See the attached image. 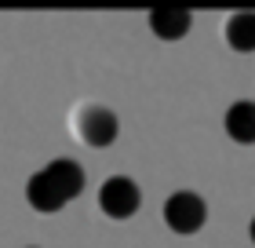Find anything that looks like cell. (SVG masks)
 <instances>
[{"label":"cell","mask_w":255,"mask_h":248,"mask_svg":"<svg viewBox=\"0 0 255 248\" xmlns=\"http://www.w3.org/2000/svg\"><path fill=\"white\" fill-rule=\"evenodd\" d=\"M84 168H80L77 161L69 157H55L48 161L40 172L29 175L26 183V201L33 212H40V216H55V212H62L73 197L84 194Z\"/></svg>","instance_id":"obj_1"},{"label":"cell","mask_w":255,"mask_h":248,"mask_svg":"<svg viewBox=\"0 0 255 248\" xmlns=\"http://www.w3.org/2000/svg\"><path fill=\"white\" fill-rule=\"evenodd\" d=\"M117 132H121V121H117V113H113L110 106H99V102L77 106V113H73V135L84 146L106 150V146L117 143Z\"/></svg>","instance_id":"obj_2"},{"label":"cell","mask_w":255,"mask_h":248,"mask_svg":"<svg viewBox=\"0 0 255 248\" xmlns=\"http://www.w3.org/2000/svg\"><path fill=\"white\" fill-rule=\"evenodd\" d=\"M164 223L168 230L182 234V238H190V234H197L208 223V205L201 194L193 190H175L168 201H164Z\"/></svg>","instance_id":"obj_3"},{"label":"cell","mask_w":255,"mask_h":248,"mask_svg":"<svg viewBox=\"0 0 255 248\" xmlns=\"http://www.w3.org/2000/svg\"><path fill=\"white\" fill-rule=\"evenodd\" d=\"M99 208L106 219H131L138 208H142V190H138L135 179H128V175H113V179L102 183L99 190Z\"/></svg>","instance_id":"obj_4"},{"label":"cell","mask_w":255,"mask_h":248,"mask_svg":"<svg viewBox=\"0 0 255 248\" xmlns=\"http://www.w3.org/2000/svg\"><path fill=\"white\" fill-rule=\"evenodd\" d=\"M226 135L241 146H255V102L252 99H237L223 117Z\"/></svg>","instance_id":"obj_5"},{"label":"cell","mask_w":255,"mask_h":248,"mask_svg":"<svg viewBox=\"0 0 255 248\" xmlns=\"http://www.w3.org/2000/svg\"><path fill=\"white\" fill-rule=\"evenodd\" d=\"M193 26V15L186 7H157L149 11V29H153V37L160 40H182Z\"/></svg>","instance_id":"obj_6"},{"label":"cell","mask_w":255,"mask_h":248,"mask_svg":"<svg viewBox=\"0 0 255 248\" xmlns=\"http://www.w3.org/2000/svg\"><path fill=\"white\" fill-rule=\"evenodd\" d=\"M226 44L234 51H255V11H237L226 18Z\"/></svg>","instance_id":"obj_7"},{"label":"cell","mask_w":255,"mask_h":248,"mask_svg":"<svg viewBox=\"0 0 255 248\" xmlns=\"http://www.w3.org/2000/svg\"><path fill=\"white\" fill-rule=\"evenodd\" d=\"M248 238H252V245H255V216H252V223H248Z\"/></svg>","instance_id":"obj_8"}]
</instances>
